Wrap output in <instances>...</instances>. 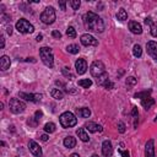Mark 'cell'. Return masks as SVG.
<instances>
[{"label":"cell","instance_id":"cell-1","mask_svg":"<svg viewBox=\"0 0 157 157\" xmlns=\"http://www.w3.org/2000/svg\"><path fill=\"white\" fill-rule=\"evenodd\" d=\"M82 20H83V25L86 29L91 32H96V33H102L104 31V22L97 13L88 11L83 15Z\"/></svg>","mask_w":157,"mask_h":157},{"label":"cell","instance_id":"cell-2","mask_svg":"<svg viewBox=\"0 0 157 157\" xmlns=\"http://www.w3.org/2000/svg\"><path fill=\"white\" fill-rule=\"evenodd\" d=\"M39 56L43 61V64L48 67H53L54 65V56H53V52L50 48L48 47H42L39 49Z\"/></svg>","mask_w":157,"mask_h":157},{"label":"cell","instance_id":"cell-3","mask_svg":"<svg viewBox=\"0 0 157 157\" xmlns=\"http://www.w3.org/2000/svg\"><path fill=\"white\" fill-rule=\"evenodd\" d=\"M59 120H60V124L63 128L65 129H69V128H72L77 124V119L76 117L71 113V112H64L60 117H59Z\"/></svg>","mask_w":157,"mask_h":157},{"label":"cell","instance_id":"cell-4","mask_svg":"<svg viewBox=\"0 0 157 157\" xmlns=\"http://www.w3.org/2000/svg\"><path fill=\"white\" fill-rule=\"evenodd\" d=\"M40 21L45 25H52L55 21V10L52 6L45 7V10L40 13Z\"/></svg>","mask_w":157,"mask_h":157},{"label":"cell","instance_id":"cell-5","mask_svg":"<svg viewBox=\"0 0 157 157\" xmlns=\"http://www.w3.org/2000/svg\"><path fill=\"white\" fill-rule=\"evenodd\" d=\"M90 72L93 77H99L103 74H105V66L101 60H96L90 66Z\"/></svg>","mask_w":157,"mask_h":157},{"label":"cell","instance_id":"cell-6","mask_svg":"<svg viewBox=\"0 0 157 157\" xmlns=\"http://www.w3.org/2000/svg\"><path fill=\"white\" fill-rule=\"evenodd\" d=\"M16 29L20 32V33H32L34 32V27L32 23H29L26 18H20L17 22H16Z\"/></svg>","mask_w":157,"mask_h":157},{"label":"cell","instance_id":"cell-7","mask_svg":"<svg viewBox=\"0 0 157 157\" xmlns=\"http://www.w3.org/2000/svg\"><path fill=\"white\" fill-rule=\"evenodd\" d=\"M9 108L13 114H20L26 109V104L17 98H11L9 102Z\"/></svg>","mask_w":157,"mask_h":157},{"label":"cell","instance_id":"cell-8","mask_svg":"<svg viewBox=\"0 0 157 157\" xmlns=\"http://www.w3.org/2000/svg\"><path fill=\"white\" fill-rule=\"evenodd\" d=\"M80 40H81V44L85 45V47H96V45H98V40L90 33L82 34Z\"/></svg>","mask_w":157,"mask_h":157},{"label":"cell","instance_id":"cell-9","mask_svg":"<svg viewBox=\"0 0 157 157\" xmlns=\"http://www.w3.org/2000/svg\"><path fill=\"white\" fill-rule=\"evenodd\" d=\"M28 150H29V152L34 157H42V148L39 147V145L36 141L29 140V142H28Z\"/></svg>","mask_w":157,"mask_h":157},{"label":"cell","instance_id":"cell-10","mask_svg":"<svg viewBox=\"0 0 157 157\" xmlns=\"http://www.w3.org/2000/svg\"><path fill=\"white\" fill-rule=\"evenodd\" d=\"M75 69H76V72L78 75H83L86 72V70H87V63H86V60L82 59V58L77 59L76 63H75Z\"/></svg>","mask_w":157,"mask_h":157},{"label":"cell","instance_id":"cell-11","mask_svg":"<svg viewBox=\"0 0 157 157\" xmlns=\"http://www.w3.org/2000/svg\"><path fill=\"white\" fill-rule=\"evenodd\" d=\"M146 49H147V53L152 56V59H155L157 61V43L153 42V40H150L146 43Z\"/></svg>","mask_w":157,"mask_h":157},{"label":"cell","instance_id":"cell-12","mask_svg":"<svg viewBox=\"0 0 157 157\" xmlns=\"http://www.w3.org/2000/svg\"><path fill=\"white\" fill-rule=\"evenodd\" d=\"M18 96L26 101H29V102H39L42 99V94H33V93H25V92H20Z\"/></svg>","mask_w":157,"mask_h":157},{"label":"cell","instance_id":"cell-13","mask_svg":"<svg viewBox=\"0 0 157 157\" xmlns=\"http://www.w3.org/2000/svg\"><path fill=\"white\" fill-rule=\"evenodd\" d=\"M102 153L104 157H110L113 153V146L109 140H104L102 144Z\"/></svg>","mask_w":157,"mask_h":157},{"label":"cell","instance_id":"cell-14","mask_svg":"<svg viewBox=\"0 0 157 157\" xmlns=\"http://www.w3.org/2000/svg\"><path fill=\"white\" fill-rule=\"evenodd\" d=\"M145 157H155V141L148 140L145 145Z\"/></svg>","mask_w":157,"mask_h":157},{"label":"cell","instance_id":"cell-15","mask_svg":"<svg viewBox=\"0 0 157 157\" xmlns=\"http://www.w3.org/2000/svg\"><path fill=\"white\" fill-rule=\"evenodd\" d=\"M129 29L134 34H141L142 33V26L136 21H130L129 22Z\"/></svg>","mask_w":157,"mask_h":157},{"label":"cell","instance_id":"cell-16","mask_svg":"<svg viewBox=\"0 0 157 157\" xmlns=\"http://www.w3.org/2000/svg\"><path fill=\"white\" fill-rule=\"evenodd\" d=\"M85 129L91 131V132H97V131H102L103 130V128L101 125H98V124H96L93 121H87L85 124Z\"/></svg>","mask_w":157,"mask_h":157},{"label":"cell","instance_id":"cell-17","mask_svg":"<svg viewBox=\"0 0 157 157\" xmlns=\"http://www.w3.org/2000/svg\"><path fill=\"white\" fill-rule=\"evenodd\" d=\"M10 65H11L10 58H9L7 55H2V56L0 58V69H1L2 71H5V70H7V69L10 67Z\"/></svg>","mask_w":157,"mask_h":157},{"label":"cell","instance_id":"cell-18","mask_svg":"<svg viewBox=\"0 0 157 157\" xmlns=\"http://www.w3.org/2000/svg\"><path fill=\"white\" fill-rule=\"evenodd\" d=\"M64 146L67 148H72L76 146V139L74 136H66L64 139Z\"/></svg>","mask_w":157,"mask_h":157},{"label":"cell","instance_id":"cell-19","mask_svg":"<svg viewBox=\"0 0 157 157\" xmlns=\"http://www.w3.org/2000/svg\"><path fill=\"white\" fill-rule=\"evenodd\" d=\"M153 104H155V99H153L152 97H147V98H144V99L141 101V105H142L146 110L150 109Z\"/></svg>","mask_w":157,"mask_h":157},{"label":"cell","instance_id":"cell-20","mask_svg":"<svg viewBox=\"0 0 157 157\" xmlns=\"http://www.w3.org/2000/svg\"><path fill=\"white\" fill-rule=\"evenodd\" d=\"M76 134H77V136L80 137V140H82L83 142L90 141V137H88V135H87L86 131H85V128H80V129H77V130H76Z\"/></svg>","mask_w":157,"mask_h":157},{"label":"cell","instance_id":"cell-21","mask_svg":"<svg viewBox=\"0 0 157 157\" xmlns=\"http://www.w3.org/2000/svg\"><path fill=\"white\" fill-rule=\"evenodd\" d=\"M50 94H52V97L55 98V99H63V98H64V93H63L59 88H52Z\"/></svg>","mask_w":157,"mask_h":157},{"label":"cell","instance_id":"cell-22","mask_svg":"<svg viewBox=\"0 0 157 157\" xmlns=\"http://www.w3.org/2000/svg\"><path fill=\"white\" fill-rule=\"evenodd\" d=\"M117 18L119 20V21H125L126 18H128V12L125 11V9H119L118 10V12H117Z\"/></svg>","mask_w":157,"mask_h":157},{"label":"cell","instance_id":"cell-23","mask_svg":"<svg viewBox=\"0 0 157 157\" xmlns=\"http://www.w3.org/2000/svg\"><path fill=\"white\" fill-rule=\"evenodd\" d=\"M76 112H77V114H78L80 117H82V118H88V117L91 115V110H90L88 108H86V107L77 109Z\"/></svg>","mask_w":157,"mask_h":157},{"label":"cell","instance_id":"cell-24","mask_svg":"<svg viewBox=\"0 0 157 157\" xmlns=\"http://www.w3.org/2000/svg\"><path fill=\"white\" fill-rule=\"evenodd\" d=\"M66 50H67L69 53H71V54H77L78 50H80V48H78L77 44H69V45L66 47Z\"/></svg>","mask_w":157,"mask_h":157},{"label":"cell","instance_id":"cell-25","mask_svg":"<svg viewBox=\"0 0 157 157\" xmlns=\"http://www.w3.org/2000/svg\"><path fill=\"white\" fill-rule=\"evenodd\" d=\"M44 131L45 132H48V134H52V132H54L55 131V124L54 123H47L45 125H44Z\"/></svg>","mask_w":157,"mask_h":157},{"label":"cell","instance_id":"cell-26","mask_svg":"<svg viewBox=\"0 0 157 157\" xmlns=\"http://www.w3.org/2000/svg\"><path fill=\"white\" fill-rule=\"evenodd\" d=\"M132 54H134V56H136V58H140V56L142 55V49H141V47H140L139 44H135V45H134V48H132Z\"/></svg>","mask_w":157,"mask_h":157},{"label":"cell","instance_id":"cell-27","mask_svg":"<svg viewBox=\"0 0 157 157\" xmlns=\"http://www.w3.org/2000/svg\"><path fill=\"white\" fill-rule=\"evenodd\" d=\"M91 85H92V81L90 78H83V80L78 81V86H81L83 88H88V87H91Z\"/></svg>","mask_w":157,"mask_h":157},{"label":"cell","instance_id":"cell-28","mask_svg":"<svg viewBox=\"0 0 157 157\" xmlns=\"http://www.w3.org/2000/svg\"><path fill=\"white\" fill-rule=\"evenodd\" d=\"M150 93H151V90H148V91H142V92H139V93H135V98H141V99H144V98H147V97H150Z\"/></svg>","mask_w":157,"mask_h":157},{"label":"cell","instance_id":"cell-29","mask_svg":"<svg viewBox=\"0 0 157 157\" xmlns=\"http://www.w3.org/2000/svg\"><path fill=\"white\" fill-rule=\"evenodd\" d=\"M66 34H67V37H70V38H75V37H76V29H75L72 26H70V27H67V29H66Z\"/></svg>","mask_w":157,"mask_h":157},{"label":"cell","instance_id":"cell-30","mask_svg":"<svg viewBox=\"0 0 157 157\" xmlns=\"http://www.w3.org/2000/svg\"><path fill=\"white\" fill-rule=\"evenodd\" d=\"M107 80H108V74L105 72V74H103L102 76L97 77V83H98V85H102V86H103V83H104V82H105Z\"/></svg>","mask_w":157,"mask_h":157},{"label":"cell","instance_id":"cell-31","mask_svg":"<svg viewBox=\"0 0 157 157\" xmlns=\"http://www.w3.org/2000/svg\"><path fill=\"white\" fill-rule=\"evenodd\" d=\"M131 115H132V118H134V126L136 128V126H137V108H136V107L132 108Z\"/></svg>","mask_w":157,"mask_h":157},{"label":"cell","instance_id":"cell-32","mask_svg":"<svg viewBox=\"0 0 157 157\" xmlns=\"http://www.w3.org/2000/svg\"><path fill=\"white\" fill-rule=\"evenodd\" d=\"M70 5L72 6V10H78V7L81 5V1L80 0H71L70 1Z\"/></svg>","mask_w":157,"mask_h":157},{"label":"cell","instance_id":"cell-33","mask_svg":"<svg viewBox=\"0 0 157 157\" xmlns=\"http://www.w3.org/2000/svg\"><path fill=\"white\" fill-rule=\"evenodd\" d=\"M151 34H152V37L157 38V21L151 25Z\"/></svg>","mask_w":157,"mask_h":157},{"label":"cell","instance_id":"cell-34","mask_svg":"<svg viewBox=\"0 0 157 157\" xmlns=\"http://www.w3.org/2000/svg\"><path fill=\"white\" fill-rule=\"evenodd\" d=\"M125 82H126V85H128V86H134V85L136 83V78H135V77H132V76H130V77H128V78H126V81H125Z\"/></svg>","mask_w":157,"mask_h":157},{"label":"cell","instance_id":"cell-35","mask_svg":"<svg viewBox=\"0 0 157 157\" xmlns=\"http://www.w3.org/2000/svg\"><path fill=\"white\" fill-rule=\"evenodd\" d=\"M103 86H104V87H105L107 90H112V88L114 87V83H113V82H112V81H110V80L108 78V80H107V81H105V82L103 83Z\"/></svg>","mask_w":157,"mask_h":157},{"label":"cell","instance_id":"cell-36","mask_svg":"<svg viewBox=\"0 0 157 157\" xmlns=\"http://www.w3.org/2000/svg\"><path fill=\"white\" fill-rule=\"evenodd\" d=\"M125 124L123 123V121H119L118 123V131L120 132V134H123V132H125Z\"/></svg>","mask_w":157,"mask_h":157},{"label":"cell","instance_id":"cell-37","mask_svg":"<svg viewBox=\"0 0 157 157\" xmlns=\"http://www.w3.org/2000/svg\"><path fill=\"white\" fill-rule=\"evenodd\" d=\"M42 117H43V112H42V110H36V113H34V119L38 121Z\"/></svg>","mask_w":157,"mask_h":157},{"label":"cell","instance_id":"cell-38","mask_svg":"<svg viewBox=\"0 0 157 157\" xmlns=\"http://www.w3.org/2000/svg\"><path fill=\"white\" fill-rule=\"evenodd\" d=\"M63 74H64L65 76H70V78H74V75L70 72V70L67 71V67H64V69H63Z\"/></svg>","mask_w":157,"mask_h":157},{"label":"cell","instance_id":"cell-39","mask_svg":"<svg viewBox=\"0 0 157 157\" xmlns=\"http://www.w3.org/2000/svg\"><path fill=\"white\" fill-rule=\"evenodd\" d=\"M52 36H53L54 38H58V39H59V38H61V33H60L59 31H56V29L52 32Z\"/></svg>","mask_w":157,"mask_h":157},{"label":"cell","instance_id":"cell-40","mask_svg":"<svg viewBox=\"0 0 157 157\" xmlns=\"http://www.w3.org/2000/svg\"><path fill=\"white\" fill-rule=\"evenodd\" d=\"M59 6L61 7V10H66V1H64V0L59 1Z\"/></svg>","mask_w":157,"mask_h":157},{"label":"cell","instance_id":"cell-41","mask_svg":"<svg viewBox=\"0 0 157 157\" xmlns=\"http://www.w3.org/2000/svg\"><path fill=\"white\" fill-rule=\"evenodd\" d=\"M6 32H7V34H12V27H11V25H7L6 26Z\"/></svg>","mask_w":157,"mask_h":157},{"label":"cell","instance_id":"cell-42","mask_svg":"<svg viewBox=\"0 0 157 157\" xmlns=\"http://www.w3.org/2000/svg\"><path fill=\"white\" fill-rule=\"evenodd\" d=\"M48 139H49V136H48L47 134H43V135H40V140H42V141H48Z\"/></svg>","mask_w":157,"mask_h":157},{"label":"cell","instance_id":"cell-43","mask_svg":"<svg viewBox=\"0 0 157 157\" xmlns=\"http://www.w3.org/2000/svg\"><path fill=\"white\" fill-rule=\"evenodd\" d=\"M0 40H1V45H0V47H1V49H2V48L5 47V38L1 36V37H0Z\"/></svg>","mask_w":157,"mask_h":157},{"label":"cell","instance_id":"cell-44","mask_svg":"<svg viewBox=\"0 0 157 157\" xmlns=\"http://www.w3.org/2000/svg\"><path fill=\"white\" fill-rule=\"evenodd\" d=\"M119 152L121 153L123 157H129V152H128V151H119Z\"/></svg>","mask_w":157,"mask_h":157},{"label":"cell","instance_id":"cell-45","mask_svg":"<svg viewBox=\"0 0 157 157\" xmlns=\"http://www.w3.org/2000/svg\"><path fill=\"white\" fill-rule=\"evenodd\" d=\"M145 23H146V25H152V22H151V18H150V17L145 18Z\"/></svg>","mask_w":157,"mask_h":157},{"label":"cell","instance_id":"cell-46","mask_svg":"<svg viewBox=\"0 0 157 157\" xmlns=\"http://www.w3.org/2000/svg\"><path fill=\"white\" fill-rule=\"evenodd\" d=\"M42 39H43V36H42V34H38V36L36 37V40H37V42H40Z\"/></svg>","mask_w":157,"mask_h":157},{"label":"cell","instance_id":"cell-47","mask_svg":"<svg viewBox=\"0 0 157 157\" xmlns=\"http://www.w3.org/2000/svg\"><path fill=\"white\" fill-rule=\"evenodd\" d=\"M25 61H32V63H36V59H33V58H27V59H25Z\"/></svg>","mask_w":157,"mask_h":157},{"label":"cell","instance_id":"cell-48","mask_svg":"<svg viewBox=\"0 0 157 157\" xmlns=\"http://www.w3.org/2000/svg\"><path fill=\"white\" fill-rule=\"evenodd\" d=\"M70 157H80V155H78V153H72Z\"/></svg>","mask_w":157,"mask_h":157},{"label":"cell","instance_id":"cell-49","mask_svg":"<svg viewBox=\"0 0 157 157\" xmlns=\"http://www.w3.org/2000/svg\"><path fill=\"white\" fill-rule=\"evenodd\" d=\"M92 157H99V156H97V155H92Z\"/></svg>","mask_w":157,"mask_h":157},{"label":"cell","instance_id":"cell-50","mask_svg":"<svg viewBox=\"0 0 157 157\" xmlns=\"http://www.w3.org/2000/svg\"><path fill=\"white\" fill-rule=\"evenodd\" d=\"M155 121H157V115H156V118H155Z\"/></svg>","mask_w":157,"mask_h":157}]
</instances>
